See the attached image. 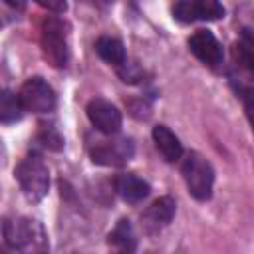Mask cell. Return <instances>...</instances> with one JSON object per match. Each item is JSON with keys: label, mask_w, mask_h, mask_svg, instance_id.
I'll return each mask as SVG.
<instances>
[{"label": "cell", "mask_w": 254, "mask_h": 254, "mask_svg": "<svg viewBox=\"0 0 254 254\" xmlns=\"http://www.w3.org/2000/svg\"><path fill=\"white\" fill-rule=\"evenodd\" d=\"M244 109H246V117H248L250 129H252V133H254V101H248V103L244 105Z\"/></svg>", "instance_id": "obj_20"}, {"label": "cell", "mask_w": 254, "mask_h": 254, "mask_svg": "<svg viewBox=\"0 0 254 254\" xmlns=\"http://www.w3.org/2000/svg\"><path fill=\"white\" fill-rule=\"evenodd\" d=\"M22 113H24V105H22L20 93L4 89L0 95V121L2 123H14L22 117Z\"/></svg>", "instance_id": "obj_16"}, {"label": "cell", "mask_w": 254, "mask_h": 254, "mask_svg": "<svg viewBox=\"0 0 254 254\" xmlns=\"http://www.w3.org/2000/svg\"><path fill=\"white\" fill-rule=\"evenodd\" d=\"M38 141L50 151H62L64 149V137L60 135V131L54 123H40Z\"/></svg>", "instance_id": "obj_17"}, {"label": "cell", "mask_w": 254, "mask_h": 254, "mask_svg": "<svg viewBox=\"0 0 254 254\" xmlns=\"http://www.w3.org/2000/svg\"><path fill=\"white\" fill-rule=\"evenodd\" d=\"M232 60L236 67L248 77V81H254V32L242 30L240 40L232 46Z\"/></svg>", "instance_id": "obj_12"}, {"label": "cell", "mask_w": 254, "mask_h": 254, "mask_svg": "<svg viewBox=\"0 0 254 254\" xmlns=\"http://www.w3.org/2000/svg\"><path fill=\"white\" fill-rule=\"evenodd\" d=\"M183 179L187 183L189 192L196 200H208L212 196L214 185V169L212 165L196 151H190L183 161Z\"/></svg>", "instance_id": "obj_4"}, {"label": "cell", "mask_w": 254, "mask_h": 254, "mask_svg": "<svg viewBox=\"0 0 254 254\" xmlns=\"http://www.w3.org/2000/svg\"><path fill=\"white\" fill-rule=\"evenodd\" d=\"M40 4L46 6L48 10H56V12H65V8H67L65 2H44V0H40Z\"/></svg>", "instance_id": "obj_19"}, {"label": "cell", "mask_w": 254, "mask_h": 254, "mask_svg": "<svg viewBox=\"0 0 254 254\" xmlns=\"http://www.w3.org/2000/svg\"><path fill=\"white\" fill-rule=\"evenodd\" d=\"M107 242L109 246H113L115 252H121V254H135V248H137V236H135V230L131 226L129 220H119L115 224V228L109 232L107 236Z\"/></svg>", "instance_id": "obj_14"}, {"label": "cell", "mask_w": 254, "mask_h": 254, "mask_svg": "<svg viewBox=\"0 0 254 254\" xmlns=\"http://www.w3.org/2000/svg\"><path fill=\"white\" fill-rule=\"evenodd\" d=\"M133 153H135L133 141L127 137L97 141L89 151L91 161L95 165H103V167H121V165L131 161Z\"/></svg>", "instance_id": "obj_5"}, {"label": "cell", "mask_w": 254, "mask_h": 254, "mask_svg": "<svg viewBox=\"0 0 254 254\" xmlns=\"http://www.w3.org/2000/svg\"><path fill=\"white\" fill-rule=\"evenodd\" d=\"M95 52L99 54V58L103 62H107L109 65H115L117 69L127 62L123 42L117 40V38H113V36H101L95 42Z\"/></svg>", "instance_id": "obj_15"}, {"label": "cell", "mask_w": 254, "mask_h": 254, "mask_svg": "<svg viewBox=\"0 0 254 254\" xmlns=\"http://www.w3.org/2000/svg\"><path fill=\"white\" fill-rule=\"evenodd\" d=\"M69 26L58 16H48L42 24V52L54 67H65L69 60Z\"/></svg>", "instance_id": "obj_3"}, {"label": "cell", "mask_w": 254, "mask_h": 254, "mask_svg": "<svg viewBox=\"0 0 254 254\" xmlns=\"http://www.w3.org/2000/svg\"><path fill=\"white\" fill-rule=\"evenodd\" d=\"M113 254H121V252H115V250H113Z\"/></svg>", "instance_id": "obj_21"}, {"label": "cell", "mask_w": 254, "mask_h": 254, "mask_svg": "<svg viewBox=\"0 0 254 254\" xmlns=\"http://www.w3.org/2000/svg\"><path fill=\"white\" fill-rule=\"evenodd\" d=\"M113 187H115V192L129 204H137L141 202L143 198L149 196L151 192V187L145 179L133 175V173H121L115 177L113 181Z\"/></svg>", "instance_id": "obj_11"}, {"label": "cell", "mask_w": 254, "mask_h": 254, "mask_svg": "<svg viewBox=\"0 0 254 254\" xmlns=\"http://www.w3.org/2000/svg\"><path fill=\"white\" fill-rule=\"evenodd\" d=\"M189 50L208 67H218L224 60V52H222L220 42L208 30H196L189 38Z\"/></svg>", "instance_id": "obj_9"}, {"label": "cell", "mask_w": 254, "mask_h": 254, "mask_svg": "<svg viewBox=\"0 0 254 254\" xmlns=\"http://www.w3.org/2000/svg\"><path fill=\"white\" fill-rule=\"evenodd\" d=\"M87 117L103 135H115L121 129V111L107 99L95 97L87 103Z\"/></svg>", "instance_id": "obj_8"}, {"label": "cell", "mask_w": 254, "mask_h": 254, "mask_svg": "<svg viewBox=\"0 0 254 254\" xmlns=\"http://www.w3.org/2000/svg\"><path fill=\"white\" fill-rule=\"evenodd\" d=\"M173 16L183 24L196 20H220L224 18V8L214 0H183L173 6Z\"/></svg>", "instance_id": "obj_7"}, {"label": "cell", "mask_w": 254, "mask_h": 254, "mask_svg": "<svg viewBox=\"0 0 254 254\" xmlns=\"http://www.w3.org/2000/svg\"><path fill=\"white\" fill-rule=\"evenodd\" d=\"M175 210H177V204H175V200H173L171 196H161V198H157V200L143 212V216H141V222H143L145 232L153 234V232L165 228V226L173 220Z\"/></svg>", "instance_id": "obj_10"}, {"label": "cell", "mask_w": 254, "mask_h": 254, "mask_svg": "<svg viewBox=\"0 0 254 254\" xmlns=\"http://www.w3.org/2000/svg\"><path fill=\"white\" fill-rule=\"evenodd\" d=\"M117 71H119V77H121L125 83H135V81H139V77H141V71H139L133 64H127V62H125Z\"/></svg>", "instance_id": "obj_18"}, {"label": "cell", "mask_w": 254, "mask_h": 254, "mask_svg": "<svg viewBox=\"0 0 254 254\" xmlns=\"http://www.w3.org/2000/svg\"><path fill=\"white\" fill-rule=\"evenodd\" d=\"M153 141L155 147L159 149V153L165 157V161L175 163L181 159L183 155V145L179 141V137L167 127V125H157L153 127Z\"/></svg>", "instance_id": "obj_13"}, {"label": "cell", "mask_w": 254, "mask_h": 254, "mask_svg": "<svg viewBox=\"0 0 254 254\" xmlns=\"http://www.w3.org/2000/svg\"><path fill=\"white\" fill-rule=\"evenodd\" d=\"M6 244L18 254H48L50 242L44 224L36 218H14L4 222Z\"/></svg>", "instance_id": "obj_1"}, {"label": "cell", "mask_w": 254, "mask_h": 254, "mask_svg": "<svg viewBox=\"0 0 254 254\" xmlns=\"http://www.w3.org/2000/svg\"><path fill=\"white\" fill-rule=\"evenodd\" d=\"M16 179L30 202H40L50 189V171L40 155H28L16 167Z\"/></svg>", "instance_id": "obj_2"}, {"label": "cell", "mask_w": 254, "mask_h": 254, "mask_svg": "<svg viewBox=\"0 0 254 254\" xmlns=\"http://www.w3.org/2000/svg\"><path fill=\"white\" fill-rule=\"evenodd\" d=\"M20 99L26 111L50 113L56 107V93L42 77H30L20 89Z\"/></svg>", "instance_id": "obj_6"}]
</instances>
